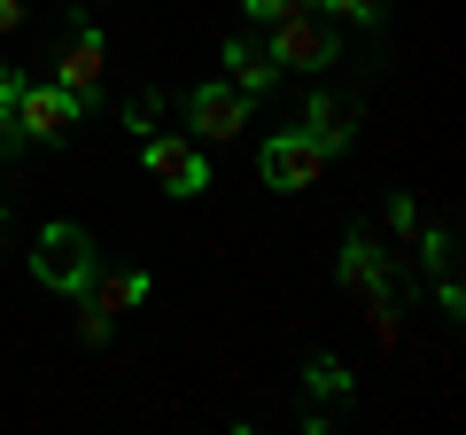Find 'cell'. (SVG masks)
<instances>
[{"mask_svg": "<svg viewBox=\"0 0 466 435\" xmlns=\"http://www.w3.org/2000/svg\"><path fill=\"white\" fill-rule=\"evenodd\" d=\"M303 389H311V397H350V389H358V373L342 366V358H303Z\"/></svg>", "mask_w": 466, "mask_h": 435, "instance_id": "obj_12", "label": "cell"}, {"mask_svg": "<svg viewBox=\"0 0 466 435\" xmlns=\"http://www.w3.org/2000/svg\"><path fill=\"white\" fill-rule=\"evenodd\" d=\"M257 171H265V187H272V195H303V187H311L319 171H327V148H319V140L296 125V133H272L265 148H257Z\"/></svg>", "mask_w": 466, "mask_h": 435, "instance_id": "obj_6", "label": "cell"}, {"mask_svg": "<svg viewBox=\"0 0 466 435\" xmlns=\"http://www.w3.org/2000/svg\"><path fill=\"white\" fill-rule=\"evenodd\" d=\"M0 202H8V195H0ZM0 249H8V210H0Z\"/></svg>", "mask_w": 466, "mask_h": 435, "instance_id": "obj_21", "label": "cell"}, {"mask_svg": "<svg viewBox=\"0 0 466 435\" xmlns=\"http://www.w3.org/2000/svg\"><path fill=\"white\" fill-rule=\"evenodd\" d=\"M156 125H164V94H156V86H140V94L125 101V133H156Z\"/></svg>", "mask_w": 466, "mask_h": 435, "instance_id": "obj_13", "label": "cell"}, {"mask_svg": "<svg viewBox=\"0 0 466 435\" xmlns=\"http://www.w3.org/2000/svg\"><path fill=\"white\" fill-rule=\"evenodd\" d=\"M78 117H86V101L70 94V86H55V78H24L0 125H8V140H16V148H32V140H47V148H55V140H70V125H78Z\"/></svg>", "mask_w": 466, "mask_h": 435, "instance_id": "obj_2", "label": "cell"}, {"mask_svg": "<svg viewBox=\"0 0 466 435\" xmlns=\"http://www.w3.org/2000/svg\"><path fill=\"white\" fill-rule=\"evenodd\" d=\"M265 63L272 70H334L342 63V32H334L327 16H311V8H296V16H272L265 24Z\"/></svg>", "mask_w": 466, "mask_h": 435, "instance_id": "obj_3", "label": "cell"}, {"mask_svg": "<svg viewBox=\"0 0 466 435\" xmlns=\"http://www.w3.org/2000/svg\"><path fill=\"white\" fill-rule=\"evenodd\" d=\"M303 133H311L327 156H342L350 140H358V101H350V94H334V86H319V94L303 101Z\"/></svg>", "mask_w": 466, "mask_h": 435, "instance_id": "obj_9", "label": "cell"}, {"mask_svg": "<svg viewBox=\"0 0 466 435\" xmlns=\"http://www.w3.org/2000/svg\"><path fill=\"white\" fill-rule=\"evenodd\" d=\"M78 296H86V311L125 319V311H140V303H148V272H101V265H94V280H86Z\"/></svg>", "mask_w": 466, "mask_h": 435, "instance_id": "obj_10", "label": "cell"}, {"mask_svg": "<svg viewBox=\"0 0 466 435\" xmlns=\"http://www.w3.org/2000/svg\"><path fill=\"white\" fill-rule=\"evenodd\" d=\"M249 8V24H272V16H296V8H311V0H241Z\"/></svg>", "mask_w": 466, "mask_h": 435, "instance_id": "obj_17", "label": "cell"}, {"mask_svg": "<svg viewBox=\"0 0 466 435\" xmlns=\"http://www.w3.org/2000/svg\"><path fill=\"white\" fill-rule=\"evenodd\" d=\"M187 125H195V140H233V133H249V94L241 86H195L187 94Z\"/></svg>", "mask_w": 466, "mask_h": 435, "instance_id": "obj_7", "label": "cell"}, {"mask_svg": "<svg viewBox=\"0 0 466 435\" xmlns=\"http://www.w3.org/2000/svg\"><path fill=\"white\" fill-rule=\"evenodd\" d=\"M24 24V0H0V32H16Z\"/></svg>", "mask_w": 466, "mask_h": 435, "instance_id": "obj_20", "label": "cell"}, {"mask_svg": "<svg viewBox=\"0 0 466 435\" xmlns=\"http://www.w3.org/2000/svg\"><path fill=\"white\" fill-rule=\"evenodd\" d=\"M47 78H55V86H70V94L94 109V101H101V78H109V39H101L86 16H70V24H63V55H55Z\"/></svg>", "mask_w": 466, "mask_h": 435, "instance_id": "obj_4", "label": "cell"}, {"mask_svg": "<svg viewBox=\"0 0 466 435\" xmlns=\"http://www.w3.org/2000/svg\"><path fill=\"white\" fill-rule=\"evenodd\" d=\"M311 8H334V16H342V24H366V32H373V24L389 16L381 0H311Z\"/></svg>", "mask_w": 466, "mask_h": 435, "instance_id": "obj_14", "label": "cell"}, {"mask_svg": "<svg viewBox=\"0 0 466 435\" xmlns=\"http://www.w3.org/2000/svg\"><path fill=\"white\" fill-rule=\"evenodd\" d=\"M94 265H101V249H94V234H86L78 218H47V226H39V241H32V280L39 288L78 296V288L94 280Z\"/></svg>", "mask_w": 466, "mask_h": 435, "instance_id": "obj_1", "label": "cell"}, {"mask_svg": "<svg viewBox=\"0 0 466 435\" xmlns=\"http://www.w3.org/2000/svg\"><path fill=\"white\" fill-rule=\"evenodd\" d=\"M334 280L350 288V296H366V303H389V257L373 234H350L342 257H334Z\"/></svg>", "mask_w": 466, "mask_h": 435, "instance_id": "obj_8", "label": "cell"}, {"mask_svg": "<svg viewBox=\"0 0 466 435\" xmlns=\"http://www.w3.org/2000/svg\"><path fill=\"white\" fill-rule=\"evenodd\" d=\"M78 342H86V350H101V342H109V319L86 311V319H78Z\"/></svg>", "mask_w": 466, "mask_h": 435, "instance_id": "obj_18", "label": "cell"}, {"mask_svg": "<svg viewBox=\"0 0 466 435\" xmlns=\"http://www.w3.org/2000/svg\"><path fill=\"white\" fill-rule=\"evenodd\" d=\"M140 164L164 195H202L210 187V164H202L195 133H140Z\"/></svg>", "mask_w": 466, "mask_h": 435, "instance_id": "obj_5", "label": "cell"}, {"mask_svg": "<svg viewBox=\"0 0 466 435\" xmlns=\"http://www.w3.org/2000/svg\"><path fill=\"white\" fill-rule=\"evenodd\" d=\"M226 86H241V94H272L280 86V70L265 63V47H249V39H226Z\"/></svg>", "mask_w": 466, "mask_h": 435, "instance_id": "obj_11", "label": "cell"}, {"mask_svg": "<svg viewBox=\"0 0 466 435\" xmlns=\"http://www.w3.org/2000/svg\"><path fill=\"white\" fill-rule=\"evenodd\" d=\"M389 234H397V241L420 234V202H412V195H389Z\"/></svg>", "mask_w": 466, "mask_h": 435, "instance_id": "obj_15", "label": "cell"}, {"mask_svg": "<svg viewBox=\"0 0 466 435\" xmlns=\"http://www.w3.org/2000/svg\"><path fill=\"white\" fill-rule=\"evenodd\" d=\"M435 303H443V319H459V311H466V288H459V265H443V272H435Z\"/></svg>", "mask_w": 466, "mask_h": 435, "instance_id": "obj_16", "label": "cell"}, {"mask_svg": "<svg viewBox=\"0 0 466 435\" xmlns=\"http://www.w3.org/2000/svg\"><path fill=\"white\" fill-rule=\"evenodd\" d=\"M16 86H24V78H16V63H0V117H8V101H16Z\"/></svg>", "mask_w": 466, "mask_h": 435, "instance_id": "obj_19", "label": "cell"}]
</instances>
